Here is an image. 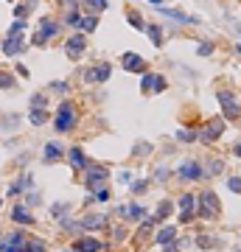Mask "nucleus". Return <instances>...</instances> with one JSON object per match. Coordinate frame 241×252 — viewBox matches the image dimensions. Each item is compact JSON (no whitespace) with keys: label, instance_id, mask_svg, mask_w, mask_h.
<instances>
[{"label":"nucleus","instance_id":"obj_2","mask_svg":"<svg viewBox=\"0 0 241 252\" xmlns=\"http://www.w3.org/2000/svg\"><path fill=\"white\" fill-rule=\"evenodd\" d=\"M199 216L202 218H216L219 216V199L213 191H205L199 196Z\"/></svg>","mask_w":241,"mask_h":252},{"label":"nucleus","instance_id":"obj_46","mask_svg":"<svg viewBox=\"0 0 241 252\" xmlns=\"http://www.w3.org/2000/svg\"><path fill=\"white\" fill-rule=\"evenodd\" d=\"M233 151H236V157H241V143H236V149Z\"/></svg>","mask_w":241,"mask_h":252},{"label":"nucleus","instance_id":"obj_34","mask_svg":"<svg viewBox=\"0 0 241 252\" xmlns=\"http://www.w3.org/2000/svg\"><path fill=\"white\" fill-rule=\"evenodd\" d=\"M95 199H98V202H107V199H110V191H107V188H95Z\"/></svg>","mask_w":241,"mask_h":252},{"label":"nucleus","instance_id":"obj_15","mask_svg":"<svg viewBox=\"0 0 241 252\" xmlns=\"http://www.w3.org/2000/svg\"><path fill=\"white\" fill-rule=\"evenodd\" d=\"M20 51H23V36H20V34H9V39L3 42V54H6V56H17Z\"/></svg>","mask_w":241,"mask_h":252},{"label":"nucleus","instance_id":"obj_10","mask_svg":"<svg viewBox=\"0 0 241 252\" xmlns=\"http://www.w3.org/2000/svg\"><path fill=\"white\" fill-rule=\"evenodd\" d=\"M222 132H224V121H222V118H213V121H207L205 132H202L199 138L205 140V143H213V140H216Z\"/></svg>","mask_w":241,"mask_h":252},{"label":"nucleus","instance_id":"obj_8","mask_svg":"<svg viewBox=\"0 0 241 252\" xmlns=\"http://www.w3.org/2000/svg\"><path fill=\"white\" fill-rule=\"evenodd\" d=\"M194 210H196L194 194H183V196H180V221H183V224H188V221L194 218Z\"/></svg>","mask_w":241,"mask_h":252},{"label":"nucleus","instance_id":"obj_48","mask_svg":"<svg viewBox=\"0 0 241 252\" xmlns=\"http://www.w3.org/2000/svg\"><path fill=\"white\" fill-rule=\"evenodd\" d=\"M239 51H241V45H239Z\"/></svg>","mask_w":241,"mask_h":252},{"label":"nucleus","instance_id":"obj_33","mask_svg":"<svg viewBox=\"0 0 241 252\" xmlns=\"http://www.w3.org/2000/svg\"><path fill=\"white\" fill-rule=\"evenodd\" d=\"M129 23L135 25V28H146V23H143V20H140V17H138L135 12H129Z\"/></svg>","mask_w":241,"mask_h":252},{"label":"nucleus","instance_id":"obj_30","mask_svg":"<svg viewBox=\"0 0 241 252\" xmlns=\"http://www.w3.org/2000/svg\"><path fill=\"white\" fill-rule=\"evenodd\" d=\"M87 3V9H93V12H104L107 9V0H84Z\"/></svg>","mask_w":241,"mask_h":252},{"label":"nucleus","instance_id":"obj_36","mask_svg":"<svg viewBox=\"0 0 241 252\" xmlns=\"http://www.w3.org/2000/svg\"><path fill=\"white\" fill-rule=\"evenodd\" d=\"M180 140H196V132H191V129H180V135H177Z\"/></svg>","mask_w":241,"mask_h":252},{"label":"nucleus","instance_id":"obj_23","mask_svg":"<svg viewBox=\"0 0 241 252\" xmlns=\"http://www.w3.org/2000/svg\"><path fill=\"white\" fill-rule=\"evenodd\" d=\"M28 121H31L34 126H42V124L48 121V112H45V109H34V107H31V112H28Z\"/></svg>","mask_w":241,"mask_h":252},{"label":"nucleus","instance_id":"obj_21","mask_svg":"<svg viewBox=\"0 0 241 252\" xmlns=\"http://www.w3.org/2000/svg\"><path fill=\"white\" fill-rule=\"evenodd\" d=\"M174 241H177V230L174 227H163L160 233H157V244H163V247H168Z\"/></svg>","mask_w":241,"mask_h":252},{"label":"nucleus","instance_id":"obj_7","mask_svg":"<svg viewBox=\"0 0 241 252\" xmlns=\"http://www.w3.org/2000/svg\"><path fill=\"white\" fill-rule=\"evenodd\" d=\"M84 48H87L84 36H81V34H73V36L68 39V42H65V54H68V59H73V62H76V59H81Z\"/></svg>","mask_w":241,"mask_h":252},{"label":"nucleus","instance_id":"obj_9","mask_svg":"<svg viewBox=\"0 0 241 252\" xmlns=\"http://www.w3.org/2000/svg\"><path fill=\"white\" fill-rule=\"evenodd\" d=\"M166 87H168V84H166V79H163V76H157V73H146V76H143V81H140V90H143V92H149V90L163 92Z\"/></svg>","mask_w":241,"mask_h":252},{"label":"nucleus","instance_id":"obj_40","mask_svg":"<svg viewBox=\"0 0 241 252\" xmlns=\"http://www.w3.org/2000/svg\"><path fill=\"white\" fill-rule=\"evenodd\" d=\"M51 90H59V92H68V84H65V81H54V84H51Z\"/></svg>","mask_w":241,"mask_h":252},{"label":"nucleus","instance_id":"obj_17","mask_svg":"<svg viewBox=\"0 0 241 252\" xmlns=\"http://www.w3.org/2000/svg\"><path fill=\"white\" fill-rule=\"evenodd\" d=\"M73 250L76 252H101V241L95 238H79L73 244Z\"/></svg>","mask_w":241,"mask_h":252},{"label":"nucleus","instance_id":"obj_44","mask_svg":"<svg viewBox=\"0 0 241 252\" xmlns=\"http://www.w3.org/2000/svg\"><path fill=\"white\" fill-rule=\"evenodd\" d=\"M118 180H121V182L127 185V182H132V174H129V171H124V174H121V177H118Z\"/></svg>","mask_w":241,"mask_h":252},{"label":"nucleus","instance_id":"obj_25","mask_svg":"<svg viewBox=\"0 0 241 252\" xmlns=\"http://www.w3.org/2000/svg\"><path fill=\"white\" fill-rule=\"evenodd\" d=\"M146 34L151 36V42H154L157 48L163 45V31H160V25H146Z\"/></svg>","mask_w":241,"mask_h":252},{"label":"nucleus","instance_id":"obj_38","mask_svg":"<svg viewBox=\"0 0 241 252\" xmlns=\"http://www.w3.org/2000/svg\"><path fill=\"white\" fill-rule=\"evenodd\" d=\"M230 191H236V194H241V180H239V177H230Z\"/></svg>","mask_w":241,"mask_h":252},{"label":"nucleus","instance_id":"obj_32","mask_svg":"<svg viewBox=\"0 0 241 252\" xmlns=\"http://www.w3.org/2000/svg\"><path fill=\"white\" fill-rule=\"evenodd\" d=\"M199 247H205V250H210V247H216V241L210 238V235H199V241H196Z\"/></svg>","mask_w":241,"mask_h":252},{"label":"nucleus","instance_id":"obj_24","mask_svg":"<svg viewBox=\"0 0 241 252\" xmlns=\"http://www.w3.org/2000/svg\"><path fill=\"white\" fill-rule=\"evenodd\" d=\"M95 25H98V17H95V14H90V17H84V20H79V28L84 31V34H90V31H95Z\"/></svg>","mask_w":241,"mask_h":252},{"label":"nucleus","instance_id":"obj_14","mask_svg":"<svg viewBox=\"0 0 241 252\" xmlns=\"http://www.w3.org/2000/svg\"><path fill=\"white\" fill-rule=\"evenodd\" d=\"M12 221H17V224L28 227V224H34V216H31V210H28V207L14 205V207H12Z\"/></svg>","mask_w":241,"mask_h":252},{"label":"nucleus","instance_id":"obj_3","mask_svg":"<svg viewBox=\"0 0 241 252\" xmlns=\"http://www.w3.org/2000/svg\"><path fill=\"white\" fill-rule=\"evenodd\" d=\"M25 235L23 233H9L0 238V252H23L25 250Z\"/></svg>","mask_w":241,"mask_h":252},{"label":"nucleus","instance_id":"obj_47","mask_svg":"<svg viewBox=\"0 0 241 252\" xmlns=\"http://www.w3.org/2000/svg\"><path fill=\"white\" fill-rule=\"evenodd\" d=\"M151 3H154V6H160V3H163V0H151Z\"/></svg>","mask_w":241,"mask_h":252},{"label":"nucleus","instance_id":"obj_28","mask_svg":"<svg viewBox=\"0 0 241 252\" xmlns=\"http://www.w3.org/2000/svg\"><path fill=\"white\" fill-rule=\"evenodd\" d=\"M23 252H45V244H42V241H37V238H28Z\"/></svg>","mask_w":241,"mask_h":252},{"label":"nucleus","instance_id":"obj_18","mask_svg":"<svg viewBox=\"0 0 241 252\" xmlns=\"http://www.w3.org/2000/svg\"><path fill=\"white\" fill-rule=\"evenodd\" d=\"M68 157H70L73 171H84V168H87V157H84V151H81V149H70Z\"/></svg>","mask_w":241,"mask_h":252},{"label":"nucleus","instance_id":"obj_29","mask_svg":"<svg viewBox=\"0 0 241 252\" xmlns=\"http://www.w3.org/2000/svg\"><path fill=\"white\" fill-rule=\"evenodd\" d=\"M14 87V76L12 73H0V90H12Z\"/></svg>","mask_w":241,"mask_h":252},{"label":"nucleus","instance_id":"obj_22","mask_svg":"<svg viewBox=\"0 0 241 252\" xmlns=\"http://www.w3.org/2000/svg\"><path fill=\"white\" fill-rule=\"evenodd\" d=\"M31 9H37V0H25V3H20V6H14V17H17V20H25Z\"/></svg>","mask_w":241,"mask_h":252},{"label":"nucleus","instance_id":"obj_1","mask_svg":"<svg viewBox=\"0 0 241 252\" xmlns=\"http://www.w3.org/2000/svg\"><path fill=\"white\" fill-rule=\"evenodd\" d=\"M76 118H79V115H76V107H73L70 101H62L59 104V109H56V115H54V124H56L54 129L65 135V132H70V129L76 126Z\"/></svg>","mask_w":241,"mask_h":252},{"label":"nucleus","instance_id":"obj_43","mask_svg":"<svg viewBox=\"0 0 241 252\" xmlns=\"http://www.w3.org/2000/svg\"><path fill=\"white\" fill-rule=\"evenodd\" d=\"M210 51H213V45H210V42H205V45H199V54H202V56H207Z\"/></svg>","mask_w":241,"mask_h":252},{"label":"nucleus","instance_id":"obj_49","mask_svg":"<svg viewBox=\"0 0 241 252\" xmlns=\"http://www.w3.org/2000/svg\"><path fill=\"white\" fill-rule=\"evenodd\" d=\"M12 3H14V0H12Z\"/></svg>","mask_w":241,"mask_h":252},{"label":"nucleus","instance_id":"obj_11","mask_svg":"<svg viewBox=\"0 0 241 252\" xmlns=\"http://www.w3.org/2000/svg\"><path fill=\"white\" fill-rule=\"evenodd\" d=\"M110 65L104 62V65H95V68H90L87 73H84V81H90V84H98V81H107L110 79Z\"/></svg>","mask_w":241,"mask_h":252},{"label":"nucleus","instance_id":"obj_5","mask_svg":"<svg viewBox=\"0 0 241 252\" xmlns=\"http://www.w3.org/2000/svg\"><path fill=\"white\" fill-rule=\"evenodd\" d=\"M107 177H110V171L107 168H101V165H93V168H87V174H84V185L87 188H101L104 182H107Z\"/></svg>","mask_w":241,"mask_h":252},{"label":"nucleus","instance_id":"obj_19","mask_svg":"<svg viewBox=\"0 0 241 252\" xmlns=\"http://www.w3.org/2000/svg\"><path fill=\"white\" fill-rule=\"evenodd\" d=\"M62 154H65V149H62L59 143H48L45 151H42V160H45V162H56V160H62Z\"/></svg>","mask_w":241,"mask_h":252},{"label":"nucleus","instance_id":"obj_39","mask_svg":"<svg viewBox=\"0 0 241 252\" xmlns=\"http://www.w3.org/2000/svg\"><path fill=\"white\" fill-rule=\"evenodd\" d=\"M23 28H25V23H23V20H17V23H12V28H9V34H20Z\"/></svg>","mask_w":241,"mask_h":252},{"label":"nucleus","instance_id":"obj_27","mask_svg":"<svg viewBox=\"0 0 241 252\" xmlns=\"http://www.w3.org/2000/svg\"><path fill=\"white\" fill-rule=\"evenodd\" d=\"M168 213H171V202H168V199H163L160 205H157V216H154V221H163Z\"/></svg>","mask_w":241,"mask_h":252},{"label":"nucleus","instance_id":"obj_12","mask_svg":"<svg viewBox=\"0 0 241 252\" xmlns=\"http://www.w3.org/2000/svg\"><path fill=\"white\" fill-rule=\"evenodd\" d=\"M202 177V165L194 160H188L180 165V180H185V182H191V180H199Z\"/></svg>","mask_w":241,"mask_h":252},{"label":"nucleus","instance_id":"obj_4","mask_svg":"<svg viewBox=\"0 0 241 252\" xmlns=\"http://www.w3.org/2000/svg\"><path fill=\"white\" fill-rule=\"evenodd\" d=\"M56 34H59V23L42 17V20H39V31L34 34V42H37V45H42V42H48L51 36H56Z\"/></svg>","mask_w":241,"mask_h":252},{"label":"nucleus","instance_id":"obj_26","mask_svg":"<svg viewBox=\"0 0 241 252\" xmlns=\"http://www.w3.org/2000/svg\"><path fill=\"white\" fill-rule=\"evenodd\" d=\"M127 213H129L127 218H132V221H140V218L146 216V207H140V205H129V207H127Z\"/></svg>","mask_w":241,"mask_h":252},{"label":"nucleus","instance_id":"obj_13","mask_svg":"<svg viewBox=\"0 0 241 252\" xmlns=\"http://www.w3.org/2000/svg\"><path fill=\"white\" fill-rule=\"evenodd\" d=\"M121 62H124V68H127L129 73H143V70H146V62H143L138 54H124Z\"/></svg>","mask_w":241,"mask_h":252},{"label":"nucleus","instance_id":"obj_37","mask_svg":"<svg viewBox=\"0 0 241 252\" xmlns=\"http://www.w3.org/2000/svg\"><path fill=\"white\" fill-rule=\"evenodd\" d=\"M149 151H151V146H149V143H138V146H135V154H138V157L149 154Z\"/></svg>","mask_w":241,"mask_h":252},{"label":"nucleus","instance_id":"obj_45","mask_svg":"<svg viewBox=\"0 0 241 252\" xmlns=\"http://www.w3.org/2000/svg\"><path fill=\"white\" fill-rule=\"evenodd\" d=\"M143 188H146V182H135V185H132V191H135V194H140Z\"/></svg>","mask_w":241,"mask_h":252},{"label":"nucleus","instance_id":"obj_35","mask_svg":"<svg viewBox=\"0 0 241 252\" xmlns=\"http://www.w3.org/2000/svg\"><path fill=\"white\" fill-rule=\"evenodd\" d=\"M62 213H68V205H54V207H51V216L62 218Z\"/></svg>","mask_w":241,"mask_h":252},{"label":"nucleus","instance_id":"obj_16","mask_svg":"<svg viewBox=\"0 0 241 252\" xmlns=\"http://www.w3.org/2000/svg\"><path fill=\"white\" fill-rule=\"evenodd\" d=\"M163 17H168V20H174V23H183V25H191V23H199L196 17H191V14H183V12H174V9H160Z\"/></svg>","mask_w":241,"mask_h":252},{"label":"nucleus","instance_id":"obj_31","mask_svg":"<svg viewBox=\"0 0 241 252\" xmlns=\"http://www.w3.org/2000/svg\"><path fill=\"white\" fill-rule=\"evenodd\" d=\"M31 107H34V109H45V95H42V92L34 95V98H31Z\"/></svg>","mask_w":241,"mask_h":252},{"label":"nucleus","instance_id":"obj_42","mask_svg":"<svg viewBox=\"0 0 241 252\" xmlns=\"http://www.w3.org/2000/svg\"><path fill=\"white\" fill-rule=\"evenodd\" d=\"M28 205H39V194H37V191L28 194Z\"/></svg>","mask_w":241,"mask_h":252},{"label":"nucleus","instance_id":"obj_6","mask_svg":"<svg viewBox=\"0 0 241 252\" xmlns=\"http://www.w3.org/2000/svg\"><path fill=\"white\" fill-rule=\"evenodd\" d=\"M219 101H222V109H224V118H230V121H239V118H241V107L236 104V98H233V92H219Z\"/></svg>","mask_w":241,"mask_h":252},{"label":"nucleus","instance_id":"obj_41","mask_svg":"<svg viewBox=\"0 0 241 252\" xmlns=\"http://www.w3.org/2000/svg\"><path fill=\"white\" fill-rule=\"evenodd\" d=\"M68 23L70 25H79V12H68Z\"/></svg>","mask_w":241,"mask_h":252},{"label":"nucleus","instance_id":"obj_20","mask_svg":"<svg viewBox=\"0 0 241 252\" xmlns=\"http://www.w3.org/2000/svg\"><path fill=\"white\" fill-rule=\"evenodd\" d=\"M107 224V216H98V213H90L87 218H81V230H95Z\"/></svg>","mask_w":241,"mask_h":252}]
</instances>
